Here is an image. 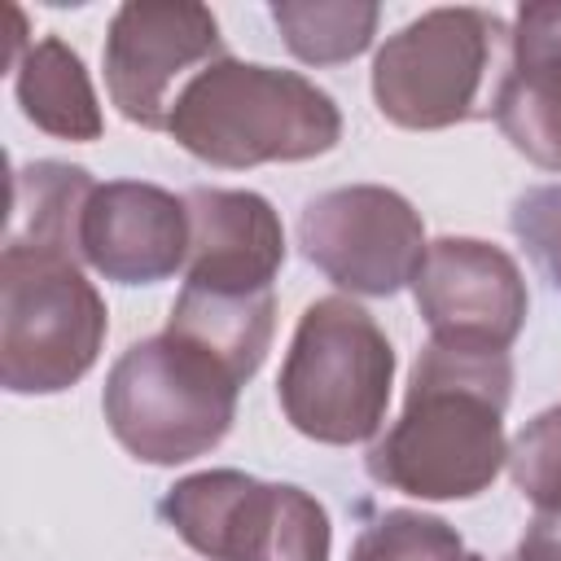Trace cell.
<instances>
[{
  "label": "cell",
  "mask_w": 561,
  "mask_h": 561,
  "mask_svg": "<svg viewBox=\"0 0 561 561\" xmlns=\"http://www.w3.org/2000/svg\"><path fill=\"white\" fill-rule=\"evenodd\" d=\"M508 351L425 342L399 421L368 447V478L412 500H473L508 465Z\"/></svg>",
  "instance_id": "obj_1"
},
{
  "label": "cell",
  "mask_w": 561,
  "mask_h": 561,
  "mask_svg": "<svg viewBox=\"0 0 561 561\" xmlns=\"http://www.w3.org/2000/svg\"><path fill=\"white\" fill-rule=\"evenodd\" d=\"M167 131L197 162L245 171L329 153L342 140V110L298 70L219 57L184 83Z\"/></svg>",
  "instance_id": "obj_2"
},
{
  "label": "cell",
  "mask_w": 561,
  "mask_h": 561,
  "mask_svg": "<svg viewBox=\"0 0 561 561\" xmlns=\"http://www.w3.org/2000/svg\"><path fill=\"white\" fill-rule=\"evenodd\" d=\"M237 390L241 381L215 355L162 329L114 359L101 412L127 456L171 469L228 438L237 421Z\"/></svg>",
  "instance_id": "obj_3"
},
{
  "label": "cell",
  "mask_w": 561,
  "mask_h": 561,
  "mask_svg": "<svg viewBox=\"0 0 561 561\" xmlns=\"http://www.w3.org/2000/svg\"><path fill=\"white\" fill-rule=\"evenodd\" d=\"M394 386V346L351 298H316L289 337L276 399L285 421L329 447L368 443L386 425Z\"/></svg>",
  "instance_id": "obj_4"
},
{
  "label": "cell",
  "mask_w": 561,
  "mask_h": 561,
  "mask_svg": "<svg viewBox=\"0 0 561 561\" xmlns=\"http://www.w3.org/2000/svg\"><path fill=\"white\" fill-rule=\"evenodd\" d=\"M508 26L491 9H430L373 57V101L403 131L491 118L508 70Z\"/></svg>",
  "instance_id": "obj_5"
},
{
  "label": "cell",
  "mask_w": 561,
  "mask_h": 561,
  "mask_svg": "<svg viewBox=\"0 0 561 561\" xmlns=\"http://www.w3.org/2000/svg\"><path fill=\"white\" fill-rule=\"evenodd\" d=\"M105 298L75 259L0 254V381L9 394H61L105 346Z\"/></svg>",
  "instance_id": "obj_6"
},
{
  "label": "cell",
  "mask_w": 561,
  "mask_h": 561,
  "mask_svg": "<svg viewBox=\"0 0 561 561\" xmlns=\"http://www.w3.org/2000/svg\"><path fill=\"white\" fill-rule=\"evenodd\" d=\"M158 513L206 561H329L333 543L329 513L311 491L241 469L180 478Z\"/></svg>",
  "instance_id": "obj_7"
},
{
  "label": "cell",
  "mask_w": 561,
  "mask_h": 561,
  "mask_svg": "<svg viewBox=\"0 0 561 561\" xmlns=\"http://www.w3.org/2000/svg\"><path fill=\"white\" fill-rule=\"evenodd\" d=\"M298 245L337 289L394 298L416 280L430 250L416 206L386 184H346L311 197L298 215Z\"/></svg>",
  "instance_id": "obj_8"
},
{
  "label": "cell",
  "mask_w": 561,
  "mask_h": 561,
  "mask_svg": "<svg viewBox=\"0 0 561 561\" xmlns=\"http://www.w3.org/2000/svg\"><path fill=\"white\" fill-rule=\"evenodd\" d=\"M105 92L136 127L167 131L171 105L193 75L228 57L219 22L193 0L118 4L105 31Z\"/></svg>",
  "instance_id": "obj_9"
},
{
  "label": "cell",
  "mask_w": 561,
  "mask_h": 561,
  "mask_svg": "<svg viewBox=\"0 0 561 561\" xmlns=\"http://www.w3.org/2000/svg\"><path fill=\"white\" fill-rule=\"evenodd\" d=\"M412 298L430 342L478 351H508L530 311L517 259L482 237L430 241L412 280Z\"/></svg>",
  "instance_id": "obj_10"
},
{
  "label": "cell",
  "mask_w": 561,
  "mask_h": 561,
  "mask_svg": "<svg viewBox=\"0 0 561 561\" xmlns=\"http://www.w3.org/2000/svg\"><path fill=\"white\" fill-rule=\"evenodd\" d=\"M79 259L114 285H158L175 276L188 263L184 197L145 180L96 184L79 228Z\"/></svg>",
  "instance_id": "obj_11"
},
{
  "label": "cell",
  "mask_w": 561,
  "mask_h": 561,
  "mask_svg": "<svg viewBox=\"0 0 561 561\" xmlns=\"http://www.w3.org/2000/svg\"><path fill=\"white\" fill-rule=\"evenodd\" d=\"M188 263L184 285L259 294L272 289L285 263V228L263 193L250 188H188Z\"/></svg>",
  "instance_id": "obj_12"
},
{
  "label": "cell",
  "mask_w": 561,
  "mask_h": 561,
  "mask_svg": "<svg viewBox=\"0 0 561 561\" xmlns=\"http://www.w3.org/2000/svg\"><path fill=\"white\" fill-rule=\"evenodd\" d=\"M491 118L522 158L561 171V0L517 9Z\"/></svg>",
  "instance_id": "obj_13"
},
{
  "label": "cell",
  "mask_w": 561,
  "mask_h": 561,
  "mask_svg": "<svg viewBox=\"0 0 561 561\" xmlns=\"http://www.w3.org/2000/svg\"><path fill=\"white\" fill-rule=\"evenodd\" d=\"M167 333L202 346L245 386L267 359V346L276 333V294L272 289L224 294V289L184 285L171 302Z\"/></svg>",
  "instance_id": "obj_14"
},
{
  "label": "cell",
  "mask_w": 561,
  "mask_h": 561,
  "mask_svg": "<svg viewBox=\"0 0 561 561\" xmlns=\"http://www.w3.org/2000/svg\"><path fill=\"white\" fill-rule=\"evenodd\" d=\"M13 70H18L13 92H18L26 123H35L39 131H48L57 140H79V145L96 140L105 131L83 57L66 39L48 35V39L31 44Z\"/></svg>",
  "instance_id": "obj_15"
},
{
  "label": "cell",
  "mask_w": 561,
  "mask_h": 561,
  "mask_svg": "<svg viewBox=\"0 0 561 561\" xmlns=\"http://www.w3.org/2000/svg\"><path fill=\"white\" fill-rule=\"evenodd\" d=\"M96 184L70 162H26L13 171V219L4 250L79 259V228Z\"/></svg>",
  "instance_id": "obj_16"
},
{
  "label": "cell",
  "mask_w": 561,
  "mask_h": 561,
  "mask_svg": "<svg viewBox=\"0 0 561 561\" xmlns=\"http://www.w3.org/2000/svg\"><path fill=\"white\" fill-rule=\"evenodd\" d=\"M272 22L298 61L342 66L373 44L381 9L368 0H276Z\"/></svg>",
  "instance_id": "obj_17"
},
{
  "label": "cell",
  "mask_w": 561,
  "mask_h": 561,
  "mask_svg": "<svg viewBox=\"0 0 561 561\" xmlns=\"http://www.w3.org/2000/svg\"><path fill=\"white\" fill-rule=\"evenodd\" d=\"M460 552V530L416 508H390L373 517L351 543V561H456Z\"/></svg>",
  "instance_id": "obj_18"
},
{
  "label": "cell",
  "mask_w": 561,
  "mask_h": 561,
  "mask_svg": "<svg viewBox=\"0 0 561 561\" xmlns=\"http://www.w3.org/2000/svg\"><path fill=\"white\" fill-rule=\"evenodd\" d=\"M508 473L539 513H561V403L522 425L508 443Z\"/></svg>",
  "instance_id": "obj_19"
},
{
  "label": "cell",
  "mask_w": 561,
  "mask_h": 561,
  "mask_svg": "<svg viewBox=\"0 0 561 561\" xmlns=\"http://www.w3.org/2000/svg\"><path fill=\"white\" fill-rule=\"evenodd\" d=\"M508 228L548 276V285L561 289V184L526 188L508 210Z\"/></svg>",
  "instance_id": "obj_20"
},
{
  "label": "cell",
  "mask_w": 561,
  "mask_h": 561,
  "mask_svg": "<svg viewBox=\"0 0 561 561\" xmlns=\"http://www.w3.org/2000/svg\"><path fill=\"white\" fill-rule=\"evenodd\" d=\"M513 561H561V513H535L513 548Z\"/></svg>",
  "instance_id": "obj_21"
},
{
  "label": "cell",
  "mask_w": 561,
  "mask_h": 561,
  "mask_svg": "<svg viewBox=\"0 0 561 561\" xmlns=\"http://www.w3.org/2000/svg\"><path fill=\"white\" fill-rule=\"evenodd\" d=\"M456 561H486V557H478V552H460Z\"/></svg>",
  "instance_id": "obj_22"
}]
</instances>
